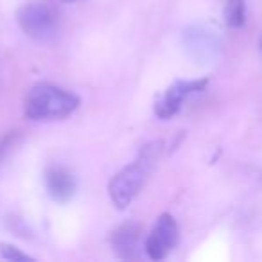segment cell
<instances>
[{
    "label": "cell",
    "instance_id": "cell-1",
    "mask_svg": "<svg viewBox=\"0 0 262 262\" xmlns=\"http://www.w3.org/2000/svg\"><path fill=\"white\" fill-rule=\"evenodd\" d=\"M160 153H162V142L147 144L140 151V155L137 157V160L133 164L124 167L122 171L117 172L112 178V182L108 185L110 200H112V203L119 210H124V208L129 207L133 198L139 194V190L146 183L149 172L153 171L155 164L160 158Z\"/></svg>",
    "mask_w": 262,
    "mask_h": 262
},
{
    "label": "cell",
    "instance_id": "cell-2",
    "mask_svg": "<svg viewBox=\"0 0 262 262\" xmlns=\"http://www.w3.org/2000/svg\"><path fill=\"white\" fill-rule=\"evenodd\" d=\"M79 106V97L61 86L49 83L34 84L26 95V117L31 120L61 119Z\"/></svg>",
    "mask_w": 262,
    "mask_h": 262
},
{
    "label": "cell",
    "instance_id": "cell-3",
    "mask_svg": "<svg viewBox=\"0 0 262 262\" xmlns=\"http://www.w3.org/2000/svg\"><path fill=\"white\" fill-rule=\"evenodd\" d=\"M16 22L27 36L49 41L59 33L61 11L54 0H29L16 11Z\"/></svg>",
    "mask_w": 262,
    "mask_h": 262
},
{
    "label": "cell",
    "instance_id": "cell-4",
    "mask_svg": "<svg viewBox=\"0 0 262 262\" xmlns=\"http://www.w3.org/2000/svg\"><path fill=\"white\" fill-rule=\"evenodd\" d=\"M178 243V225L171 214H162L146 239V253L151 260H162Z\"/></svg>",
    "mask_w": 262,
    "mask_h": 262
},
{
    "label": "cell",
    "instance_id": "cell-5",
    "mask_svg": "<svg viewBox=\"0 0 262 262\" xmlns=\"http://www.w3.org/2000/svg\"><path fill=\"white\" fill-rule=\"evenodd\" d=\"M208 84V79H194V81H176L174 84L167 88L155 102V113L160 119H169L180 108L182 102L189 97L190 94L201 92Z\"/></svg>",
    "mask_w": 262,
    "mask_h": 262
},
{
    "label": "cell",
    "instance_id": "cell-6",
    "mask_svg": "<svg viewBox=\"0 0 262 262\" xmlns=\"http://www.w3.org/2000/svg\"><path fill=\"white\" fill-rule=\"evenodd\" d=\"M140 233L142 228L137 223H124L117 226L110 235V243L120 258H135L140 248Z\"/></svg>",
    "mask_w": 262,
    "mask_h": 262
},
{
    "label": "cell",
    "instance_id": "cell-7",
    "mask_svg": "<svg viewBox=\"0 0 262 262\" xmlns=\"http://www.w3.org/2000/svg\"><path fill=\"white\" fill-rule=\"evenodd\" d=\"M45 185H47V190L56 201H69L70 198L76 194L77 183L74 174L69 171L67 167H61V165H52L45 171Z\"/></svg>",
    "mask_w": 262,
    "mask_h": 262
},
{
    "label": "cell",
    "instance_id": "cell-8",
    "mask_svg": "<svg viewBox=\"0 0 262 262\" xmlns=\"http://www.w3.org/2000/svg\"><path fill=\"white\" fill-rule=\"evenodd\" d=\"M225 22L228 27H243L246 22V6L244 0H225Z\"/></svg>",
    "mask_w": 262,
    "mask_h": 262
},
{
    "label": "cell",
    "instance_id": "cell-9",
    "mask_svg": "<svg viewBox=\"0 0 262 262\" xmlns=\"http://www.w3.org/2000/svg\"><path fill=\"white\" fill-rule=\"evenodd\" d=\"M0 253L8 260H33V257H29L27 253H22L20 250H16L15 246H9V244H2L0 246Z\"/></svg>",
    "mask_w": 262,
    "mask_h": 262
},
{
    "label": "cell",
    "instance_id": "cell-10",
    "mask_svg": "<svg viewBox=\"0 0 262 262\" xmlns=\"http://www.w3.org/2000/svg\"><path fill=\"white\" fill-rule=\"evenodd\" d=\"M15 139H16V131H13V133H9L8 137H6L2 142H0V158L4 157V153L9 149V146H11L13 142H15Z\"/></svg>",
    "mask_w": 262,
    "mask_h": 262
},
{
    "label": "cell",
    "instance_id": "cell-11",
    "mask_svg": "<svg viewBox=\"0 0 262 262\" xmlns=\"http://www.w3.org/2000/svg\"><path fill=\"white\" fill-rule=\"evenodd\" d=\"M54 2H77V0H54Z\"/></svg>",
    "mask_w": 262,
    "mask_h": 262
},
{
    "label": "cell",
    "instance_id": "cell-12",
    "mask_svg": "<svg viewBox=\"0 0 262 262\" xmlns=\"http://www.w3.org/2000/svg\"><path fill=\"white\" fill-rule=\"evenodd\" d=\"M260 52H262V36H260Z\"/></svg>",
    "mask_w": 262,
    "mask_h": 262
}]
</instances>
